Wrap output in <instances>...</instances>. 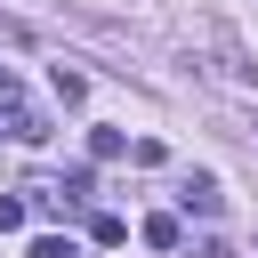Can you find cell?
Segmentation results:
<instances>
[{"label": "cell", "mask_w": 258, "mask_h": 258, "mask_svg": "<svg viewBox=\"0 0 258 258\" xmlns=\"http://www.w3.org/2000/svg\"><path fill=\"white\" fill-rule=\"evenodd\" d=\"M194 258H234V250H226V242H210V234H202V242H194Z\"/></svg>", "instance_id": "ba28073f"}, {"label": "cell", "mask_w": 258, "mask_h": 258, "mask_svg": "<svg viewBox=\"0 0 258 258\" xmlns=\"http://www.w3.org/2000/svg\"><path fill=\"white\" fill-rule=\"evenodd\" d=\"M16 226H24V202H16V194H0V234H16Z\"/></svg>", "instance_id": "8992f818"}, {"label": "cell", "mask_w": 258, "mask_h": 258, "mask_svg": "<svg viewBox=\"0 0 258 258\" xmlns=\"http://www.w3.org/2000/svg\"><path fill=\"white\" fill-rule=\"evenodd\" d=\"M145 242L153 250H177V218H145Z\"/></svg>", "instance_id": "277c9868"}, {"label": "cell", "mask_w": 258, "mask_h": 258, "mask_svg": "<svg viewBox=\"0 0 258 258\" xmlns=\"http://www.w3.org/2000/svg\"><path fill=\"white\" fill-rule=\"evenodd\" d=\"M0 137H16V145H40V137H48V121H40L32 105H8V113H0Z\"/></svg>", "instance_id": "6da1fadb"}, {"label": "cell", "mask_w": 258, "mask_h": 258, "mask_svg": "<svg viewBox=\"0 0 258 258\" xmlns=\"http://www.w3.org/2000/svg\"><path fill=\"white\" fill-rule=\"evenodd\" d=\"M177 202H185V210H202V218H210V210H218V177H185V185H177Z\"/></svg>", "instance_id": "7a4b0ae2"}, {"label": "cell", "mask_w": 258, "mask_h": 258, "mask_svg": "<svg viewBox=\"0 0 258 258\" xmlns=\"http://www.w3.org/2000/svg\"><path fill=\"white\" fill-rule=\"evenodd\" d=\"M32 258H81V250H73L64 234H40V242H32Z\"/></svg>", "instance_id": "5b68a950"}, {"label": "cell", "mask_w": 258, "mask_h": 258, "mask_svg": "<svg viewBox=\"0 0 258 258\" xmlns=\"http://www.w3.org/2000/svg\"><path fill=\"white\" fill-rule=\"evenodd\" d=\"M89 153H97V161H121V153H129V137H121V129H97V137H89Z\"/></svg>", "instance_id": "3957f363"}, {"label": "cell", "mask_w": 258, "mask_h": 258, "mask_svg": "<svg viewBox=\"0 0 258 258\" xmlns=\"http://www.w3.org/2000/svg\"><path fill=\"white\" fill-rule=\"evenodd\" d=\"M8 105H24V89H16V73L0 64V113H8Z\"/></svg>", "instance_id": "52a82bcc"}]
</instances>
